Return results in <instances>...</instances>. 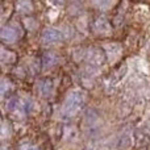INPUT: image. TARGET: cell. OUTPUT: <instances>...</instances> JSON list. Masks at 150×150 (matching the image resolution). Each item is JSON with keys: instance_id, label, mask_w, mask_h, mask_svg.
<instances>
[{"instance_id": "cell-1", "label": "cell", "mask_w": 150, "mask_h": 150, "mask_svg": "<svg viewBox=\"0 0 150 150\" xmlns=\"http://www.w3.org/2000/svg\"><path fill=\"white\" fill-rule=\"evenodd\" d=\"M86 100V92H83L82 90H73L67 93L65 101L62 105V116L66 119L74 117L78 112L80 111V108L83 107Z\"/></svg>"}, {"instance_id": "cell-2", "label": "cell", "mask_w": 150, "mask_h": 150, "mask_svg": "<svg viewBox=\"0 0 150 150\" xmlns=\"http://www.w3.org/2000/svg\"><path fill=\"white\" fill-rule=\"evenodd\" d=\"M63 40V33L57 28H47L42 32L41 42L46 46H54L61 44Z\"/></svg>"}, {"instance_id": "cell-3", "label": "cell", "mask_w": 150, "mask_h": 150, "mask_svg": "<svg viewBox=\"0 0 150 150\" xmlns=\"http://www.w3.org/2000/svg\"><path fill=\"white\" fill-rule=\"evenodd\" d=\"M21 34L23 32L17 24H8L1 30V38L5 44H15Z\"/></svg>"}, {"instance_id": "cell-4", "label": "cell", "mask_w": 150, "mask_h": 150, "mask_svg": "<svg viewBox=\"0 0 150 150\" xmlns=\"http://www.w3.org/2000/svg\"><path fill=\"white\" fill-rule=\"evenodd\" d=\"M84 59L87 61V63H90L92 67H98L105 59V53H103L101 50L96 49V47H92V49L87 50L84 53Z\"/></svg>"}, {"instance_id": "cell-5", "label": "cell", "mask_w": 150, "mask_h": 150, "mask_svg": "<svg viewBox=\"0 0 150 150\" xmlns=\"http://www.w3.org/2000/svg\"><path fill=\"white\" fill-rule=\"evenodd\" d=\"M93 32H95L96 34H100V36H109L112 32V28L111 25H109L108 20H107L105 17H103V16H100V17L98 18V20L93 23Z\"/></svg>"}, {"instance_id": "cell-6", "label": "cell", "mask_w": 150, "mask_h": 150, "mask_svg": "<svg viewBox=\"0 0 150 150\" xmlns=\"http://www.w3.org/2000/svg\"><path fill=\"white\" fill-rule=\"evenodd\" d=\"M104 53H105L107 59H109V62H115L121 54V47L119 44H107L104 46Z\"/></svg>"}, {"instance_id": "cell-7", "label": "cell", "mask_w": 150, "mask_h": 150, "mask_svg": "<svg viewBox=\"0 0 150 150\" xmlns=\"http://www.w3.org/2000/svg\"><path fill=\"white\" fill-rule=\"evenodd\" d=\"M59 62V57H58L57 53L49 52L42 57V67L44 69H50L53 66H55L57 63Z\"/></svg>"}, {"instance_id": "cell-8", "label": "cell", "mask_w": 150, "mask_h": 150, "mask_svg": "<svg viewBox=\"0 0 150 150\" xmlns=\"http://www.w3.org/2000/svg\"><path fill=\"white\" fill-rule=\"evenodd\" d=\"M37 90H38L40 95L42 98H47V96H50V93L53 91V84L49 80H42V82H40L37 84Z\"/></svg>"}, {"instance_id": "cell-9", "label": "cell", "mask_w": 150, "mask_h": 150, "mask_svg": "<svg viewBox=\"0 0 150 150\" xmlns=\"http://www.w3.org/2000/svg\"><path fill=\"white\" fill-rule=\"evenodd\" d=\"M17 11L23 15H26V13L32 12L33 9V4H32V0H17Z\"/></svg>"}, {"instance_id": "cell-10", "label": "cell", "mask_w": 150, "mask_h": 150, "mask_svg": "<svg viewBox=\"0 0 150 150\" xmlns=\"http://www.w3.org/2000/svg\"><path fill=\"white\" fill-rule=\"evenodd\" d=\"M16 59V55L13 52H9V50H1V61L3 63H13Z\"/></svg>"}, {"instance_id": "cell-11", "label": "cell", "mask_w": 150, "mask_h": 150, "mask_svg": "<svg viewBox=\"0 0 150 150\" xmlns=\"http://www.w3.org/2000/svg\"><path fill=\"white\" fill-rule=\"evenodd\" d=\"M116 0H92V3L100 9H108L115 4Z\"/></svg>"}, {"instance_id": "cell-12", "label": "cell", "mask_w": 150, "mask_h": 150, "mask_svg": "<svg viewBox=\"0 0 150 150\" xmlns=\"http://www.w3.org/2000/svg\"><path fill=\"white\" fill-rule=\"evenodd\" d=\"M20 150H40L36 145H32V144H23L20 146Z\"/></svg>"}, {"instance_id": "cell-13", "label": "cell", "mask_w": 150, "mask_h": 150, "mask_svg": "<svg viewBox=\"0 0 150 150\" xmlns=\"http://www.w3.org/2000/svg\"><path fill=\"white\" fill-rule=\"evenodd\" d=\"M50 3H52V4H54V5H59L63 1V0H49Z\"/></svg>"}, {"instance_id": "cell-14", "label": "cell", "mask_w": 150, "mask_h": 150, "mask_svg": "<svg viewBox=\"0 0 150 150\" xmlns=\"http://www.w3.org/2000/svg\"><path fill=\"white\" fill-rule=\"evenodd\" d=\"M3 150H7V149H5V148H3Z\"/></svg>"}, {"instance_id": "cell-15", "label": "cell", "mask_w": 150, "mask_h": 150, "mask_svg": "<svg viewBox=\"0 0 150 150\" xmlns=\"http://www.w3.org/2000/svg\"><path fill=\"white\" fill-rule=\"evenodd\" d=\"M86 150H92V149H86Z\"/></svg>"}]
</instances>
